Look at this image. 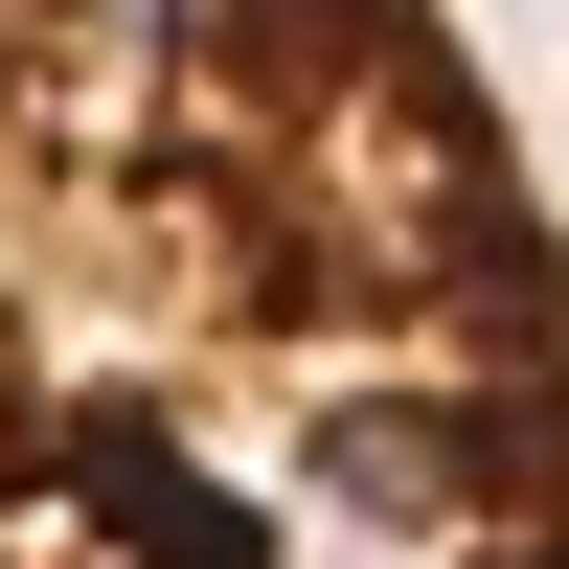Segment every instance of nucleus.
Here are the masks:
<instances>
[{
    "mask_svg": "<svg viewBox=\"0 0 569 569\" xmlns=\"http://www.w3.org/2000/svg\"><path fill=\"white\" fill-rule=\"evenodd\" d=\"M0 569H569V228L456 0H0Z\"/></svg>",
    "mask_w": 569,
    "mask_h": 569,
    "instance_id": "obj_1",
    "label": "nucleus"
}]
</instances>
